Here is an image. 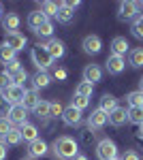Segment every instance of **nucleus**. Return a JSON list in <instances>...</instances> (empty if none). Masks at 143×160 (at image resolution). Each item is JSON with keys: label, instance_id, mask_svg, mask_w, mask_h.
I'll return each mask as SVG.
<instances>
[{"label": "nucleus", "instance_id": "nucleus-13", "mask_svg": "<svg viewBox=\"0 0 143 160\" xmlns=\"http://www.w3.org/2000/svg\"><path fill=\"white\" fill-rule=\"evenodd\" d=\"M105 64H107L109 75H120L124 68H126V60H124L122 56H113V53L107 58V62H105Z\"/></svg>", "mask_w": 143, "mask_h": 160}, {"label": "nucleus", "instance_id": "nucleus-31", "mask_svg": "<svg viewBox=\"0 0 143 160\" xmlns=\"http://www.w3.org/2000/svg\"><path fill=\"white\" fill-rule=\"evenodd\" d=\"M34 115L38 118V120H47L49 118V102L47 100H41V102L34 107Z\"/></svg>", "mask_w": 143, "mask_h": 160}, {"label": "nucleus", "instance_id": "nucleus-37", "mask_svg": "<svg viewBox=\"0 0 143 160\" xmlns=\"http://www.w3.org/2000/svg\"><path fill=\"white\" fill-rule=\"evenodd\" d=\"M62 113H64V107L60 105L58 100H54V102H49V118H62Z\"/></svg>", "mask_w": 143, "mask_h": 160}, {"label": "nucleus", "instance_id": "nucleus-2", "mask_svg": "<svg viewBox=\"0 0 143 160\" xmlns=\"http://www.w3.org/2000/svg\"><path fill=\"white\" fill-rule=\"evenodd\" d=\"M30 58L34 62V66L38 68V73H45L49 66H54V58L49 56L45 43H36L34 47H32V51H30Z\"/></svg>", "mask_w": 143, "mask_h": 160}, {"label": "nucleus", "instance_id": "nucleus-3", "mask_svg": "<svg viewBox=\"0 0 143 160\" xmlns=\"http://www.w3.org/2000/svg\"><path fill=\"white\" fill-rule=\"evenodd\" d=\"M96 158L98 160H115L118 158V145L111 139H103L96 145Z\"/></svg>", "mask_w": 143, "mask_h": 160}, {"label": "nucleus", "instance_id": "nucleus-32", "mask_svg": "<svg viewBox=\"0 0 143 160\" xmlns=\"http://www.w3.org/2000/svg\"><path fill=\"white\" fill-rule=\"evenodd\" d=\"M130 30H132V37H137V38H143V15H139V17H137V19L132 22Z\"/></svg>", "mask_w": 143, "mask_h": 160}, {"label": "nucleus", "instance_id": "nucleus-12", "mask_svg": "<svg viewBox=\"0 0 143 160\" xmlns=\"http://www.w3.org/2000/svg\"><path fill=\"white\" fill-rule=\"evenodd\" d=\"M103 79V68L98 66V64H88L84 68V81H88V83H98Z\"/></svg>", "mask_w": 143, "mask_h": 160}, {"label": "nucleus", "instance_id": "nucleus-34", "mask_svg": "<svg viewBox=\"0 0 143 160\" xmlns=\"http://www.w3.org/2000/svg\"><path fill=\"white\" fill-rule=\"evenodd\" d=\"M51 34H54V24H51L49 19L36 30V37H41V38H47V37H51Z\"/></svg>", "mask_w": 143, "mask_h": 160}, {"label": "nucleus", "instance_id": "nucleus-9", "mask_svg": "<svg viewBox=\"0 0 143 160\" xmlns=\"http://www.w3.org/2000/svg\"><path fill=\"white\" fill-rule=\"evenodd\" d=\"M4 43H7L9 47H13L15 51H22L26 47V43H28V38H26V34H22V32L17 30V32H7Z\"/></svg>", "mask_w": 143, "mask_h": 160}, {"label": "nucleus", "instance_id": "nucleus-28", "mask_svg": "<svg viewBox=\"0 0 143 160\" xmlns=\"http://www.w3.org/2000/svg\"><path fill=\"white\" fill-rule=\"evenodd\" d=\"M126 102H128V107H143V92L141 90L128 92L126 94Z\"/></svg>", "mask_w": 143, "mask_h": 160}, {"label": "nucleus", "instance_id": "nucleus-20", "mask_svg": "<svg viewBox=\"0 0 143 160\" xmlns=\"http://www.w3.org/2000/svg\"><path fill=\"white\" fill-rule=\"evenodd\" d=\"M98 109L105 111V113H111L113 109H118V98L113 96V94H103V98H100V105H98Z\"/></svg>", "mask_w": 143, "mask_h": 160}, {"label": "nucleus", "instance_id": "nucleus-17", "mask_svg": "<svg viewBox=\"0 0 143 160\" xmlns=\"http://www.w3.org/2000/svg\"><path fill=\"white\" fill-rule=\"evenodd\" d=\"M58 22L60 24H71L73 22V17H75V11H73L71 7H69V2H60V7H58Z\"/></svg>", "mask_w": 143, "mask_h": 160}, {"label": "nucleus", "instance_id": "nucleus-42", "mask_svg": "<svg viewBox=\"0 0 143 160\" xmlns=\"http://www.w3.org/2000/svg\"><path fill=\"white\" fill-rule=\"evenodd\" d=\"M7 154H9L7 143H4V141H0V160H7Z\"/></svg>", "mask_w": 143, "mask_h": 160}, {"label": "nucleus", "instance_id": "nucleus-22", "mask_svg": "<svg viewBox=\"0 0 143 160\" xmlns=\"http://www.w3.org/2000/svg\"><path fill=\"white\" fill-rule=\"evenodd\" d=\"M45 22H47V17H45V15H43V13L41 11H32V13H28V26H30V28H32V30H38V28H41V26L45 24Z\"/></svg>", "mask_w": 143, "mask_h": 160}, {"label": "nucleus", "instance_id": "nucleus-6", "mask_svg": "<svg viewBox=\"0 0 143 160\" xmlns=\"http://www.w3.org/2000/svg\"><path fill=\"white\" fill-rule=\"evenodd\" d=\"M24 94H26L24 86H15V83H11V86L2 92V96L7 98V102H9V105H22Z\"/></svg>", "mask_w": 143, "mask_h": 160}, {"label": "nucleus", "instance_id": "nucleus-36", "mask_svg": "<svg viewBox=\"0 0 143 160\" xmlns=\"http://www.w3.org/2000/svg\"><path fill=\"white\" fill-rule=\"evenodd\" d=\"M26 77H28V73H26V68H19L17 73L11 75V83H15V86H24Z\"/></svg>", "mask_w": 143, "mask_h": 160}, {"label": "nucleus", "instance_id": "nucleus-24", "mask_svg": "<svg viewBox=\"0 0 143 160\" xmlns=\"http://www.w3.org/2000/svg\"><path fill=\"white\" fill-rule=\"evenodd\" d=\"M15 53H17V51L13 49V47H9L7 43H2V45H0V64L7 66L9 62H13L15 60Z\"/></svg>", "mask_w": 143, "mask_h": 160}, {"label": "nucleus", "instance_id": "nucleus-30", "mask_svg": "<svg viewBox=\"0 0 143 160\" xmlns=\"http://www.w3.org/2000/svg\"><path fill=\"white\" fill-rule=\"evenodd\" d=\"M92 92H94V86H92V83H88V81H81L79 86L75 88V94H77V96H85V98H90V96H92Z\"/></svg>", "mask_w": 143, "mask_h": 160}, {"label": "nucleus", "instance_id": "nucleus-41", "mask_svg": "<svg viewBox=\"0 0 143 160\" xmlns=\"http://www.w3.org/2000/svg\"><path fill=\"white\" fill-rule=\"evenodd\" d=\"M120 160H141V156H139L135 149H128V152H124V156H122Z\"/></svg>", "mask_w": 143, "mask_h": 160}, {"label": "nucleus", "instance_id": "nucleus-43", "mask_svg": "<svg viewBox=\"0 0 143 160\" xmlns=\"http://www.w3.org/2000/svg\"><path fill=\"white\" fill-rule=\"evenodd\" d=\"M9 107H11V105H9V102H7V98H4V96L0 94V113H4V111H9Z\"/></svg>", "mask_w": 143, "mask_h": 160}, {"label": "nucleus", "instance_id": "nucleus-27", "mask_svg": "<svg viewBox=\"0 0 143 160\" xmlns=\"http://www.w3.org/2000/svg\"><path fill=\"white\" fill-rule=\"evenodd\" d=\"M126 115H128V122L139 124V126L143 124V107H128Z\"/></svg>", "mask_w": 143, "mask_h": 160}, {"label": "nucleus", "instance_id": "nucleus-4", "mask_svg": "<svg viewBox=\"0 0 143 160\" xmlns=\"http://www.w3.org/2000/svg\"><path fill=\"white\" fill-rule=\"evenodd\" d=\"M139 4L137 2H120L118 9V19L120 22H135L139 15Z\"/></svg>", "mask_w": 143, "mask_h": 160}, {"label": "nucleus", "instance_id": "nucleus-46", "mask_svg": "<svg viewBox=\"0 0 143 160\" xmlns=\"http://www.w3.org/2000/svg\"><path fill=\"white\" fill-rule=\"evenodd\" d=\"M75 160H88V158H85V156H77Z\"/></svg>", "mask_w": 143, "mask_h": 160}, {"label": "nucleus", "instance_id": "nucleus-18", "mask_svg": "<svg viewBox=\"0 0 143 160\" xmlns=\"http://www.w3.org/2000/svg\"><path fill=\"white\" fill-rule=\"evenodd\" d=\"M128 122V115H126V109H113L111 113H109V124L111 126H115V128H120V126H124V124Z\"/></svg>", "mask_w": 143, "mask_h": 160}, {"label": "nucleus", "instance_id": "nucleus-29", "mask_svg": "<svg viewBox=\"0 0 143 160\" xmlns=\"http://www.w3.org/2000/svg\"><path fill=\"white\" fill-rule=\"evenodd\" d=\"M32 83H34V90H38V88H47L49 83H51V77H49L47 73H36L34 77H32Z\"/></svg>", "mask_w": 143, "mask_h": 160}, {"label": "nucleus", "instance_id": "nucleus-7", "mask_svg": "<svg viewBox=\"0 0 143 160\" xmlns=\"http://www.w3.org/2000/svg\"><path fill=\"white\" fill-rule=\"evenodd\" d=\"M81 47H84L85 53L96 56V53H100V49H103V41H100L98 34H88V37L81 41Z\"/></svg>", "mask_w": 143, "mask_h": 160}, {"label": "nucleus", "instance_id": "nucleus-19", "mask_svg": "<svg viewBox=\"0 0 143 160\" xmlns=\"http://www.w3.org/2000/svg\"><path fill=\"white\" fill-rule=\"evenodd\" d=\"M47 51H49V56L54 58V60H58V58H62L64 56V43L62 41H58V38H51L47 43Z\"/></svg>", "mask_w": 143, "mask_h": 160}, {"label": "nucleus", "instance_id": "nucleus-35", "mask_svg": "<svg viewBox=\"0 0 143 160\" xmlns=\"http://www.w3.org/2000/svg\"><path fill=\"white\" fill-rule=\"evenodd\" d=\"M75 109H79V111H84V109H88L90 107V98H85V96H73V102H71Z\"/></svg>", "mask_w": 143, "mask_h": 160}, {"label": "nucleus", "instance_id": "nucleus-48", "mask_svg": "<svg viewBox=\"0 0 143 160\" xmlns=\"http://www.w3.org/2000/svg\"><path fill=\"white\" fill-rule=\"evenodd\" d=\"M115 160H118V158H115Z\"/></svg>", "mask_w": 143, "mask_h": 160}, {"label": "nucleus", "instance_id": "nucleus-33", "mask_svg": "<svg viewBox=\"0 0 143 160\" xmlns=\"http://www.w3.org/2000/svg\"><path fill=\"white\" fill-rule=\"evenodd\" d=\"M9 86H11V75L7 71V66H0V90L4 92Z\"/></svg>", "mask_w": 143, "mask_h": 160}, {"label": "nucleus", "instance_id": "nucleus-16", "mask_svg": "<svg viewBox=\"0 0 143 160\" xmlns=\"http://www.w3.org/2000/svg\"><path fill=\"white\" fill-rule=\"evenodd\" d=\"M41 102V98H38V90H26V94H24V100H22V105H24V109L26 111H34V107Z\"/></svg>", "mask_w": 143, "mask_h": 160}, {"label": "nucleus", "instance_id": "nucleus-11", "mask_svg": "<svg viewBox=\"0 0 143 160\" xmlns=\"http://www.w3.org/2000/svg\"><path fill=\"white\" fill-rule=\"evenodd\" d=\"M62 122L66 124V126H79V124H81V111L75 109L73 105L64 107V113H62Z\"/></svg>", "mask_w": 143, "mask_h": 160}, {"label": "nucleus", "instance_id": "nucleus-8", "mask_svg": "<svg viewBox=\"0 0 143 160\" xmlns=\"http://www.w3.org/2000/svg\"><path fill=\"white\" fill-rule=\"evenodd\" d=\"M107 122H109V115L100 109H94L92 115H88V128L90 130H100V128H105Z\"/></svg>", "mask_w": 143, "mask_h": 160}, {"label": "nucleus", "instance_id": "nucleus-5", "mask_svg": "<svg viewBox=\"0 0 143 160\" xmlns=\"http://www.w3.org/2000/svg\"><path fill=\"white\" fill-rule=\"evenodd\" d=\"M26 118H28V111L24 109V105H11L9 111H7V120L17 128L26 124Z\"/></svg>", "mask_w": 143, "mask_h": 160}, {"label": "nucleus", "instance_id": "nucleus-45", "mask_svg": "<svg viewBox=\"0 0 143 160\" xmlns=\"http://www.w3.org/2000/svg\"><path fill=\"white\" fill-rule=\"evenodd\" d=\"M139 86H141V88H139V90H141V92H143V77H141V81H139Z\"/></svg>", "mask_w": 143, "mask_h": 160}, {"label": "nucleus", "instance_id": "nucleus-21", "mask_svg": "<svg viewBox=\"0 0 143 160\" xmlns=\"http://www.w3.org/2000/svg\"><path fill=\"white\" fill-rule=\"evenodd\" d=\"M19 130H22V139H24V141H28V143H32V141H36V139H38V130H36L34 124L26 122L24 126H19Z\"/></svg>", "mask_w": 143, "mask_h": 160}, {"label": "nucleus", "instance_id": "nucleus-15", "mask_svg": "<svg viewBox=\"0 0 143 160\" xmlns=\"http://www.w3.org/2000/svg\"><path fill=\"white\" fill-rule=\"evenodd\" d=\"M126 51H130V45H128L126 37H115L111 41V53H113V56H122V58H124Z\"/></svg>", "mask_w": 143, "mask_h": 160}, {"label": "nucleus", "instance_id": "nucleus-1", "mask_svg": "<svg viewBox=\"0 0 143 160\" xmlns=\"http://www.w3.org/2000/svg\"><path fill=\"white\" fill-rule=\"evenodd\" d=\"M51 149H54V158L58 160H75L79 156V148H77V141L73 137H58L54 143H51Z\"/></svg>", "mask_w": 143, "mask_h": 160}, {"label": "nucleus", "instance_id": "nucleus-26", "mask_svg": "<svg viewBox=\"0 0 143 160\" xmlns=\"http://www.w3.org/2000/svg\"><path fill=\"white\" fill-rule=\"evenodd\" d=\"M58 7H60V2H41V13L45 15V17H56L58 15Z\"/></svg>", "mask_w": 143, "mask_h": 160}, {"label": "nucleus", "instance_id": "nucleus-25", "mask_svg": "<svg viewBox=\"0 0 143 160\" xmlns=\"http://www.w3.org/2000/svg\"><path fill=\"white\" fill-rule=\"evenodd\" d=\"M24 139H22V130L17 128V126H13L11 130L7 132V137H4V143L7 145H19Z\"/></svg>", "mask_w": 143, "mask_h": 160}, {"label": "nucleus", "instance_id": "nucleus-23", "mask_svg": "<svg viewBox=\"0 0 143 160\" xmlns=\"http://www.w3.org/2000/svg\"><path fill=\"white\" fill-rule=\"evenodd\" d=\"M128 64L132 68H141L143 66V47H135L128 51Z\"/></svg>", "mask_w": 143, "mask_h": 160}, {"label": "nucleus", "instance_id": "nucleus-14", "mask_svg": "<svg viewBox=\"0 0 143 160\" xmlns=\"http://www.w3.org/2000/svg\"><path fill=\"white\" fill-rule=\"evenodd\" d=\"M19 24H22V19H19V15H17V13H7V15L2 17V28H4V34H7V32H17Z\"/></svg>", "mask_w": 143, "mask_h": 160}, {"label": "nucleus", "instance_id": "nucleus-44", "mask_svg": "<svg viewBox=\"0 0 143 160\" xmlns=\"http://www.w3.org/2000/svg\"><path fill=\"white\" fill-rule=\"evenodd\" d=\"M139 139H143V124L139 126Z\"/></svg>", "mask_w": 143, "mask_h": 160}, {"label": "nucleus", "instance_id": "nucleus-40", "mask_svg": "<svg viewBox=\"0 0 143 160\" xmlns=\"http://www.w3.org/2000/svg\"><path fill=\"white\" fill-rule=\"evenodd\" d=\"M19 68H24V66H22V62L17 60V58H15V60H13V62H9V64H7V71H9V75L17 73Z\"/></svg>", "mask_w": 143, "mask_h": 160}, {"label": "nucleus", "instance_id": "nucleus-38", "mask_svg": "<svg viewBox=\"0 0 143 160\" xmlns=\"http://www.w3.org/2000/svg\"><path fill=\"white\" fill-rule=\"evenodd\" d=\"M11 128H13V124L9 122L7 118H0V141H2V139L7 137V132H9Z\"/></svg>", "mask_w": 143, "mask_h": 160}, {"label": "nucleus", "instance_id": "nucleus-10", "mask_svg": "<svg viewBox=\"0 0 143 160\" xmlns=\"http://www.w3.org/2000/svg\"><path fill=\"white\" fill-rule=\"evenodd\" d=\"M47 152H49V145L43 139H36L32 143H28V156L30 158H43V156H47Z\"/></svg>", "mask_w": 143, "mask_h": 160}, {"label": "nucleus", "instance_id": "nucleus-47", "mask_svg": "<svg viewBox=\"0 0 143 160\" xmlns=\"http://www.w3.org/2000/svg\"><path fill=\"white\" fill-rule=\"evenodd\" d=\"M2 17H4V15H2V4H0V22H2Z\"/></svg>", "mask_w": 143, "mask_h": 160}, {"label": "nucleus", "instance_id": "nucleus-39", "mask_svg": "<svg viewBox=\"0 0 143 160\" xmlns=\"http://www.w3.org/2000/svg\"><path fill=\"white\" fill-rule=\"evenodd\" d=\"M66 77H69L66 68H62V66H56V68H54V79H58V81H64Z\"/></svg>", "mask_w": 143, "mask_h": 160}]
</instances>
